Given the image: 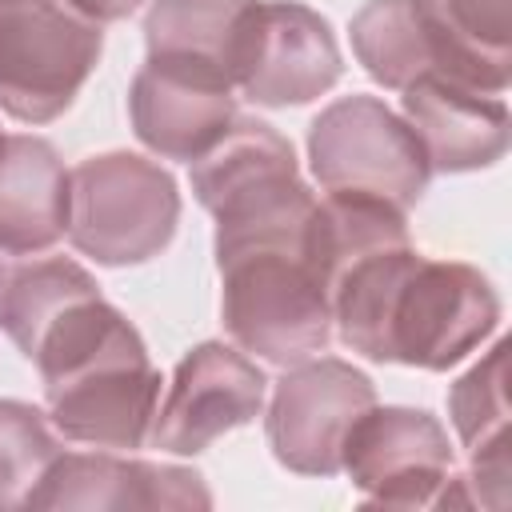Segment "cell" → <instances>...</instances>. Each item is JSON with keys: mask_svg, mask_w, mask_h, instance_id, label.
Wrapping results in <instances>:
<instances>
[{"mask_svg": "<svg viewBox=\"0 0 512 512\" xmlns=\"http://www.w3.org/2000/svg\"><path fill=\"white\" fill-rule=\"evenodd\" d=\"M500 324L492 280L464 260H432L412 244L356 260L332 288V332L376 364L444 372Z\"/></svg>", "mask_w": 512, "mask_h": 512, "instance_id": "obj_1", "label": "cell"}, {"mask_svg": "<svg viewBox=\"0 0 512 512\" xmlns=\"http://www.w3.org/2000/svg\"><path fill=\"white\" fill-rule=\"evenodd\" d=\"M28 360L44 380L48 420L64 440L116 452L148 444L164 380L136 324L100 292L76 300Z\"/></svg>", "mask_w": 512, "mask_h": 512, "instance_id": "obj_2", "label": "cell"}, {"mask_svg": "<svg viewBox=\"0 0 512 512\" xmlns=\"http://www.w3.org/2000/svg\"><path fill=\"white\" fill-rule=\"evenodd\" d=\"M192 196L216 216V260L248 248L304 244L316 208V192L304 184L288 136L260 116H236L192 160Z\"/></svg>", "mask_w": 512, "mask_h": 512, "instance_id": "obj_3", "label": "cell"}, {"mask_svg": "<svg viewBox=\"0 0 512 512\" xmlns=\"http://www.w3.org/2000/svg\"><path fill=\"white\" fill-rule=\"evenodd\" d=\"M220 268V320L240 352L268 364H296L328 348L332 300L304 244L248 248L216 260Z\"/></svg>", "mask_w": 512, "mask_h": 512, "instance_id": "obj_4", "label": "cell"}, {"mask_svg": "<svg viewBox=\"0 0 512 512\" xmlns=\"http://www.w3.org/2000/svg\"><path fill=\"white\" fill-rule=\"evenodd\" d=\"M180 224L176 176L140 152H100L68 168V240L104 268L160 256Z\"/></svg>", "mask_w": 512, "mask_h": 512, "instance_id": "obj_5", "label": "cell"}, {"mask_svg": "<svg viewBox=\"0 0 512 512\" xmlns=\"http://www.w3.org/2000/svg\"><path fill=\"white\" fill-rule=\"evenodd\" d=\"M100 28L64 0H0V112L20 124L60 120L96 72Z\"/></svg>", "mask_w": 512, "mask_h": 512, "instance_id": "obj_6", "label": "cell"}, {"mask_svg": "<svg viewBox=\"0 0 512 512\" xmlns=\"http://www.w3.org/2000/svg\"><path fill=\"white\" fill-rule=\"evenodd\" d=\"M308 164L324 192L376 196L400 212L428 192L432 168L412 124L380 96H340L308 128Z\"/></svg>", "mask_w": 512, "mask_h": 512, "instance_id": "obj_7", "label": "cell"}, {"mask_svg": "<svg viewBox=\"0 0 512 512\" xmlns=\"http://www.w3.org/2000/svg\"><path fill=\"white\" fill-rule=\"evenodd\" d=\"M348 32L360 68L392 92H404L420 76L456 80L496 96L512 84V60L472 48L452 28L440 0H368Z\"/></svg>", "mask_w": 512, "mask_h": 512, "instance_id": "obj_8", "label": "cell"}, {"mask_svg": "<svg viewBox=\"0 0 512 512\" xmlns=\"http://www.w3.org/2000/svg\"><path fill=\"white\" fill-rule=\"evenodd\" d=\"M376 404V384L340 356H308L272 384L264 432L280 468L336 476L352 424Z\"/></svg>", "mask_w": 512, "mask_h": 512, "instance_id": "obj_9", "label": "cell"}, {"mask_svg": "<svg viewBox=\"0 0 512 512\" xmlns=\"http://www.w3.org/2000/svg\"><path fill=\"white\" fill-rule=\"evenodd\" d=\"M452 468L448 428L432 412L404 404H372L352 424L340 456L352 488L388 508H432Z\"/></svg>", "mask_w": 512, "mask_h": 512, "instance_id": "obj_10", "label": "cell"}, {"mask_svg": "<svg viewBox=\"0 0 512 512\" xmlns=\"http://www.w3.org/2000/svg\"><path fill=\"white\" fill-rule=\"evenodd\" d=\"M344 72L332 24L300 0H256L240 60L236 92L264 108H296L324 96Z\"/></svg>", "mask_w": 512, "mask_h": 512, "instance_id": "obj_11", "label": "cell"}, {"mask_svg": "<svg viewBox=\"0 0 512 512\" xmlns=\"http://www.w3.org/2000/svg\"><path fill=\"white\" fill-rule=\"evenodd\" d=\"M268 380L236 344L204 340L180 356L172 384L156 408L148 444L168 456H196L224 432L252 424L264 412Z\"/></svg>", "mask_w": 512, "mask_h": 512, "instance_id": "obj_12", "label": "cell"}, {"mask_svg": "<svg viewBox=\"0 0 512 512\" xmlns=\"http://www.w3.org/2000/svg\"><path fill=\"white\" fill-rule=\"evenodd\" d=\"M136 140L160 160H200L240 116L236 84L212 68L148 56L128 88Z\"/></svg>", "mask_w": 512, "mask_h": 512, "instance_id": "obj_13", "label": "cell"}, {"mask_svg": "<svg viewBox=\"0 0 512 512\" xmlns=\"http://www.w3.org/2000/svg\"><path fill=\"white\" fill-rule=\"evenodd\" d=\"M28 508H212V492L196 468L136 460L116 448L64 452L48 464Z\"/></svg>", "mask_w": 512, "mask_h": 512, "instance_id": "obj_14", "label": "cell"}, {"mask_svg": "<svg viewBox=\"0 0 512 512\" xmlns=\"http://www.w3.org/2000/svg\"><path fill=\"white\" fill-rule=\"evenodd\" d=\"M400 116L412 124L428 168L440 176L492 168L496 160H504L512 140L504 96L440 76L412 80L400 92Z\"/></svg>", "mask_w": 512, "mask_h": 512, "instance_id": "obj_15", "label": "cell"}, {"mask_svg": "<svg viewBox=\"0 0 512 512\" xmlns=\"http://www.w3.org/2000/svg\"><path fill=\"white\" fill-rule=\"evenodd\" d=\"M68 236V168L52 140L0 132V252L44 256Z\"/></svg>", "mask_w": 512, "mask_h": 512, "instance_id": "obj_16", "label": "cell"}, {"mask_svg": "<svg viewBox=\"0 0 512 512\" xmlns=\"http://www.w3.org/2000/svg\"><path fill=\"white\" fill-rule=\"evenodd\" d=\"M256 0H152L144 16L148 56L212 68L236 84V60Z\"/></svg>", "mask_w": 512, "mask_h": 512, "instance_id": "obj_17", "label": "cell"}, {"mask_svg": "<svg viewBox=\"0 0 512 512\" xmlns=\"http://www.w3.org/2000/svg\"><path fill=\"white\" fill-rule=\"evenodd\" d=\"M100 292L96 276L68 260V256H28L24 264L8 268L4 280V300H0V328L8 332V340L28 356L32 344L44 336V328L72 308L76 300Z\"/></svg>", "mask_w": 512, "mask_h": 512, "instance_id": "obj_18", "label": "cell"}, {"mask_svg": "<svg viewBox=\"0 0 512 512\" xmlns=\"http://www.w3.org/2000/svg\"><path fill=\"white\" fill-rule=\"evenodd\" d=\"M60 456L52 420L24 400H0V512L28 508L48 464Z\"/></svg>", "mask_w": 512, "mask_h": 512, "instance_id": "obj_19", "label": "cell"}, {"mask_svg": "<svg viewBox=\"0 0 512 512\" xmlns=\"http://www.w3.org/2000/svg\"><path fill=\"white\" fill-rule=\"evenodd\" d=\"M448 416L456 440L476 452L500 436H508V340H496L452 388H448Z\"/></svg>", "mask_w": 512, "mask_h": 512, "instance_id": "obj_20", "label": "cell"}, {"mask_svg": "<svg viewBox=\"0 0 512 512\" xmlns=\"http://www.w3.org/2000/svg\"><path fill=\"white\" fill-rule=\"evenodd\" d=\"M440 8L472 48L512 60V0H440Z\"/></svg>", "mask_w": 512, "mask_h": 512, "instance_id": "obj_21", "label": "cell"}, {"mask_svg": "<svg viewBox=\"0 0 512 512\" xmlns=\"http://www.w3.org/2000/svg\"><path fill=\"white\" fill-rule=\"evenodd\" d=\"M64 4H68V8H76L80 16L96 20V24H112V20L132 16L144 0H64Z\"/></svg>", "mask_w": 512, "mask_h": 512, "instance_id": "obj_22", "label": "cell"}, {"mask_svg": "<svg viewBox=\"0 0 512 512\" xmlns=\"http://www.w3.org/2000/svg\"><path fill=\"white\" fill-rule=\"evenodd\" d=\"M4 280H8V268L0 264V300H4Z\"/></svg>", "mask_w": 512, "mask_h": 512, "instance_id": "obj_23", "label": "cell"}]
</instances>
